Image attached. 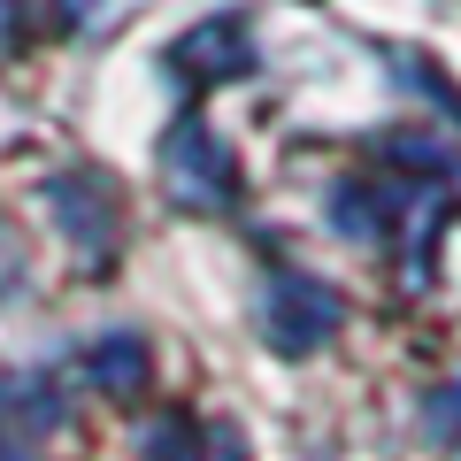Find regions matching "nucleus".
Segmentation results:
<instances>
[{
	"label": "nucleus",
	"instance_id": "20e7f679",
	"mask_svg": "<svg viewBox=\"0 0 461 461\" xmlns=\"http://www.w3.org/2000/svg\"><path fill=\"white\" fill-rule=\"evenodd\" d=\"M147 446H154L147 461H247V454H239V430H208V438H193V423H162Z\"/></svg>",
	"mask_w": 461,
	"mask_h": 461
},
{
	"label": "nucleus",
	"instance_id": "f257e3e1",
	"mask_svg": "<svg viewBox=\"0 0 461 461\" xmlns=\"http://www.w3.org/2000/svg\"><path fill=\"white\" fill-rule=\"evenodd\" d=\"M339 293L330 285H315V277H300V269H285L277 285H269V300H262V323H269V339L285 346V354H308V346H323L330 330H339Z\"/></svg>",
	"mask_w": 461,
	"mask_h": 461
},
{
	"label": "nucleus",
	"instance_id": "0eeeda50",
	"mask_svg": "<svg viewBox=\"0 0 461 461\" xmlns=\"http://www.w3.org/2000/svg\"><path fill=\"white\" fill-rule=\"evenodd\" d=\"M0 461H23V454H16V446H0Z\"/></svg>",
	"mask_w": 461,
	"mask_h": 461
},
{
	"label": "nucleus",
	"instance_id": "39448f33",
	"mask_svg": "<svg viewBox=\"0 0 461 461\" xmlns=\"http://www.w3.org/2000/svg\"><path fill=\"white\" fill-rule=\"evenodd\" d=\"M93 377L108 384V393H131L139 377H147V346L131 339V330H115V339L93 346Z\"/></svg>",
	"mask_w": 461,
	"mask_h": 461
},
{
	"label": "nucleus",
	"instance_id": "6e6552de",
	"mask_svg": "<svg viewBox=\"0 0 461 461\" xmlns=\"http://www.w3.org/2000/svg\"><path fill=\"white\" fill-rule=\"evenodd\" d=\"M77 8H93V0H77Z\"/></svg>",
	"mask_w": 461,
	"mask_h": 461
},
{
	"label": "nucleus",
	"instance_id": "7ed1b4c3",
	"mask_svg": "<svg viewBox=\"0 0 461 461\" xmlns=\"http://www.w3.org/2000/svg\"><path fill=\"white\" fill-rule=\"evenodd\" d=\"M169 62H177L185 77H230V69L254 62V47H247V32H239V16H208L193 39H177Z\"/></svg>",
	"mask_w": 461,
	"mask_h": 461
},
{
	"label": "nucleus",
	"instance_id": "f03ea898",
	"mask_svg": "<svg viewBox=\"0 0 461 461\" xmlns=\"http://www.w3.org/2000/svg\"><path fill=\"white\" fill-rule=\"evenodd\" d=\"M162 169H169V185H177L193 208H215V200H230V185H239V169H230V147H215L200 123H177V131H169Z\"/></svg>",
	"mask_w": 461,
	"mask_h": 461
},
{
	"label": "nucleus",
	"instance_id": "423d86ee",
	"mask_svg": "<svg viewBox=\"0 0 461 461\" xmlns=\"http://www.w3.org/2000/svg\"><path fill=\"white\" fill-rule=\"evenodd\" d=\"M0 415L54 423V415H62V400H54V384H39V377H8V384H0Z\"/></svg>",
	"mask_w": 461,
	"mask_h": 461
}]
</instances>
